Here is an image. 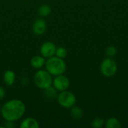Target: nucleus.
I'll use <instances>...</instances> for the list:
<instances>
[{
	"label": "nucleus",
	"instance_id": "nucleus-21",
	"mask_svg": "<svg viewBox=\"0 0 128 128\" xmlns=\"http://www.w3.org/2000/svg\"><path fill=\"white\" fill-rule=\"evenodd\" d=\"M1 110H2V107H1V106H0V115H1Z\"/></svg>",
	"mask_w": 128,
	"mask_h": 128
},
{
	"label": "nucleus",
	"instance_id": "nucleus-6",
	"mask_svg": "<svg viewBox=\"0 0 128 128\" xmlns=\"http://www.w3.org/2000/svg\"><path fill=\"white\" fill-rule=\"evenodd\" d=\"M52 86L58 92L68 90L70 86V80L64 74L56 76L52 80Z\"/></svg>",
	"mask_w": 128,
	"mask_h": 128
},
{
	"label": "nucleus",
	"instance_id": "nucleus-16",
	"mask_svg": "<svg viewBox=\"0 0 128 128\" xmlns=\"http://www.w3.org/2000/svg\"><path fill=\"white\" fill-rule=\"evenodd\" d=\"M67 55H68V51H67V50L64 47L60 46V47H57L56 48V54H55L56 56H57V57H58L60 58L64 59V58H66Z\"/></svg>",
	"mask_w": 128,
	"mask_h": 128
},
{
	"label": "nucleus",
	"instance_id": "nucleus-20",
	"mask_svg": "<svg viewBox=\"0 0 128 128\" xmlns=\"http://www.w3.org/2000/svg\"><path fill=\"white\" fill-rule=\"evenodd\" d=\"M5 94H6V92L4 88L0 86V100H2L5 97Z\"/></svg>",
	"mask_w": 128,
	"mask_h": 128
},
{
	"label": "nucleus",
	"instance_id": "nucleus-14",
	"mask_svg": "<svg viewBox=\"0 0 128 128\" xmlns=\"http://www.w3.org/2000/svg\"><path fill=\"white\" fill-rule=\"evenodd\" d=\"M70 115L71 118L75 120H79L82 118L83 116V111L79 106H72L70 110Z\"/></svg>",
	"mask_w": 128,
	"mask_h": 128
},
{
	"label": "nucleus",
	"instance_id": "nucleus-5",
	"mask_svg": "<svg viewBox=\"0 0 128 128\" xmlns=\"http://www.w3.org/2000/svg\"><path fill=\"white\" fill-rule=\"evenodd\" d=\"M117 64L112 58H105L100 64V72L106 77H112L117 72Z\"/></svg>",
	"mask_w": 128,
	"mask_h": 128
},
{
	"label": "nucleus",
	"instance_id": "nucleus-7",
	"mask_svg": "<svg viewBox=\"0 0 128 128\" xmlns=\"http://www.w3.org/2000/svg\"><path fill=\"white\" fill-rule=\"evenodd\" d=\"M56 45L51 41H46L42 44L40 48V55L45 58H49L55 56L56 50Z\"/></svg>",
	"mask_w": 128,
	"mask_h": 128
},
{
	"label": "nucleus",
	"instance_id": "nucleus-15",
	"mask_svg": "<svg viewBox=\"0 0 128 128\" xmlns=\"http://www.w3.org/2000/svg\"><path fill=\"white\" fill-rule=\"evenodd\" d=\"M105 126L106 128H120L122 124L118 119L116 118H110L106 122Z\"/></svg>",
	"mask_w": 128,
	"mask_h": 128
},
{
	"label": "nucleus",
	"instance_id": "nucleus-12",
	"mask_svg": "<svg viewBox=\"0 0 128 128\" xmlns=\"http://www.w3.org/2000/svg\"><path fill=\"white\" fill-rule=\"evenodd\" d=\"M44 95L49 100H54L57 98L58 91L52 86L44 90Z\"/></svg>",
	"mask_w": 128,
	"mask_h": 128
},
{
	"label": "nucleus",
	"instance_id": "nucleus-8",
	"mask_svg": "<svg viewBox=\"0 0 128 128\" xmlns=\"http://www.w3.org/2000/svg\"><path fill=\"white\" fill-rule=\"evenodd\" d=\"M46 30V22L43 17L36 19L32 25V31L36 35H42Z\"/></svg>",
	"mask_w": 128,
	"mask_h": 128
},
{
	"label": "nucleus",
	"instance_id": "nucleus-18",
	"mask_svg": "<svg viewBox=\"0 0 128 128\" xmlns=\"http://www.w3.org/2000/svg\"><path fill=\"white\" fill-rule=\"evenodd\" d=\"M106 54L109 58H113L117 54V49L114 46H109L106 50Z\"/></svg>",
	"mask_w": 128,
	"mask_h": 128
},
{
	"label": "nucleus",
	"instance_id": "nucleus-9",
	"mask_svg": "<svg viewBox=\"0 0 128 128\" xmlns=\"http://www.w3.org/2000/svg\"><path fill=\"white\" fill-rule=\"evenodd\" d=\"M46 63V60L45 58L43 57L42 56H33L30 61V64L31 66L37 70H40L41 69Z\"/></svg>",
	"mask_w": 128,
	"mask_h": 128
},
{
	"label": "nucleus",
	"instance_id": "nucleus-19",
	"mask_svg": "<svg viewBox=\"0 0 128 128\" xmlns=\"http://www.w3.org/2000/svg\"><path fill=\"white\" fill-rule=\"evenodd\" d=\"M14 127H15L14 122H11V121H5L3 125L4 128H14Z\"/></svg>",
	"mask_w": 128,
	"mask_h": 128
},
{
	"label": "nucleus",
	"instance_id": "nucleus-10",
	"mask_svg": "<svg viewBox=\"0 0 128 128\" xmlns=\"http://www.w3.org/2000/svg\"><path fill=\"white\" fill-rule=\"evenodd\" d=\"M20 127V128H39L40 125L38 122L35 118L28 117L22 120Z\"/></svg>",
	"mask_w": 128,
	"mask_h": 128
},
{
	"label": "nucleus",
	"instance_id": "nucleus-4",
	"mask_svg": "<svg viewBox=\"0 0 128 128\" xmlns=\"http://www.w3.org/2000/svg\"><path fill=\"white\" fill-rule=\"evenodd\" d=\"M56 99H57L58 104L61 106L66 108V109L71 108L72 106L75 105L76 102V98L75 95L72 92L68 90L60 92V93L58 94Z\"/></svg>",
	"mask_w": 128,
	"mask_h": 128
},
{
	"label": "nucleus",
	"instance_id": "nucleus-1",
	"mask_svg": "<svg viewBox=\"0 0 128 128\" xmlns=\"http://www.w3.org/2000/svg\"><path fill=\"white\" fill-rule=\"evenodd\" d=\"M26 112L25 104L18 99L7 101L1 110V115L5 121L16 122L20 119Z\"/></svg>",
	"mask_w": 128,
	"mask_h": 128
},
{
	"label": "nucleus",
	"instance_id": "nucleus-2",
	"mask_svg": "<svg viewBox=\"0 0 128 128\" xmlns=\"http://www.w3.org/2000/svg\"><path fill=\"white\" fill-rule=\"evenodd\" d=\"M44 66L46 70L54 76L64 74L67 69V65L64 59L55 56L47 58Z\"/></svg>",
	"mask_w": 128,
	"mask_h": 128
},
{
	"label": "nucleus",
	"instance_id": "nucleus-13",
	"mask_svg": "<svg viewBox=\"0 0 128 128\" xmlns=\"http://www.w3.org/2000/svg\"><path fill=\"white\" fill-rule=\"evenodd\" d=\"M51 11H52L51 7L48 4H41L38 9V15L40 16V17H43V18L50 16L51 14Z\"/></svg>",
	"mask_w": 128,
	"mask_h": 128
},
{
	"label": "nucleus",
	"instance_id": "nucleus-11",
	"mask_svg": "<svg viewBox=\"0 0 128 128\" xmlns=\"http://www.w3.org/2000/svg\"><path fill=\"white\" fill-rule=\"evenodd\" d=\"M15 80H16V75L13 70H8L4 73L3 80H4V83L6 86H11L15 82Z\"/></svg>",
	"mask_w": 128,
	"mask_h": 128
},
{
	"label": "nucleus",
	"instance_id": "nucleus-3",
	"mask_svg": "<svg viewBox=\"0 0 128 128\" xmlns=\"http://www.w3.org/2000/svg\"><path fill=\"white\" fill-rule=\"evenodd\" d=\"M52 76L46 70H38L34 76V82L35 86L42 90H44L52 86Z\"/></svg>",
	"mask_w": 128,
	"mask_h": 128
},
{
	"label": "nucleus",
	"instance_id": "nucleus-17",
	"mask_svg": "<svg viewBox=\"0 0 128 128\" xmlns=\"http://www.w3.org/2000/svg\"><path fill=\"white\" fill-rule=\"evenodd\" d=\"M104 120L101 118H96L92 122V127L94 128H101L104 125Z\"/></svg>",
	"mask_w": 128,
	"mask_h": 128
}]
</instances>
